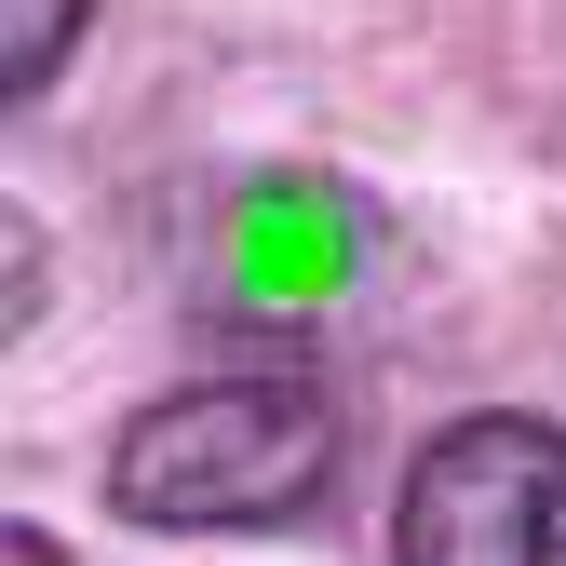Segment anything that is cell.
<instances>
[{
  "mask_svg": "<svg viewBox=\"0 0 566 566\" xmlns=\"http://www.w3.org/2000/svg\"><path fill=\"white\" fill-rule=\"evenodd\" d=\"M337 485V405L311 378H189L163 391L149 418L122 432L108 459V500L135 526H283V513H311Z\"/></svg>",
  "mask_w": 566,
  "mask_h": 566,
  "instance_id": "obj_1",
  "label": "cell"
},
{
  "mask_svg": "<svg viewBox=\"0 0 566 566\" xmlns=\"http://www.w3.org/2000/svg\"><path fill=\"white\" fill-rule=\"evenodd\" d=\"M0 539H14V553H0V566H54V539H41V526H0Z\"/></svg>",
  "mask_w": 566,
  "mask_h": 566,
  "instance_id": "obj_5",
  "label": "cell"
},
{
  "mask_svg": "<svg viewBox=\"0 0 566 566\" xmlns=\"http://www.w3.org/2000/svg\"><path fill=\"white\" fill-rule=\"evenodd\" d=\"M391 566H566V432L553 418H459L418 446Z\"/></svg>",
  "mask_w": 566,
  "mask_h": 566,
  "instance_id": "obj_2",
  "label": "cell"
},
{
  "mask_svg": "<svg viewBox=\"0 0 566 566\" xmlns=\"http://www.w3.org/2000/svg\"><path fill=\"white\" fill-rule=\"evenodd\" d=\"M67 41H82V0H0V95H41L54 67H67Z\"/></svg>",
  "mask_w": 566,
  "mask_h": 566,
  "instance_id": "obj_4",
  "label": "cell"
},
{
  "mask_svg": "<svg viewBox=\"0 0 566 566\" xmlns=\"http://www.w3.org/2000/svg\"><path fill=\"white\" fill-rule=\"evenodd\" d=\"M378 256V202L337 176H243L217 202V297L230 311H324Z\"/></svg>",
  "mask_w": 566,
  "mask_h": 566,
  "instance_id": "obj_3",
  "label": "cell"
}]
</instances>
